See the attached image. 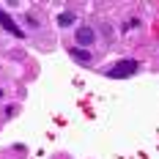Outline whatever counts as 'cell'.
<instances>
[{"label":"cell","mask_w":159,"mask_h":159,"mask_svg":"<svg viewBox=\"0 0 159 159\" xmlns=\"http://www.w3.org/2000/svg\"><path fill=\"white\" fill-rule=\"evenodd\" d=\"M69 55H71V58H74V61H77V63H91V61H93V55H91V49H82V47H71L69 49Z\"/></svg>","instance_id":"obj_4"},{"label":"cell","mask_w":159,"mask_h":159,"mask_svg":"<svg viewBox=\"0 0 159 159\" xmlns=\"http://www.w3.org/2000/svg\"><path fill=\"white\" fill-rule=\"evenodd\" d=\"M74 39H77V44H80L82 49H88V47L96 41V33H93V28H91V25H80Z\"/></svg>","instance_id":"obj_2"},{"label":"cell","mask_w":159,"mask_h":159,"mask_svg":"<svg viewBox=\"0 0 159 159\" xmlns=\"http://www.w3.org/2000/svg\"><path fill=\"white\" fill-rule=\"evenodd\" d=\"M0 28H3L6 33H11L14 39H22V36H25V33H22V28H19V25H16V22L6 14V11H3V8H0Z\"/></svg>","instance_id":"obj_3"},{"label":"cell","mask_w":159,"mask_h":159,"mask_svg":"<svg viewBox=\"0 0 159 159\" xmlns=\"http://www.w3.org/2000/svg\"><path fill=\"white\" fill-rule=\"evenodd\" d=\"M137 25H140V19H129L126 25H124V30H132V28H137Z\"/></svg>","instance_id":"obj_6"},{"label":"cell","mask_w":159,"mask_h":159,"mask_svg":"<svg viewBox=\"0 0 159 159\" xmlns=\"http://www.w3.org/2000/svg\"><path fill=\"white\" fill-rule=\"evenodd\" d=\"M58 25H61V28H69V25H74V14H71V11H63V14L58 16Z\"/></svg>","instance_id":"obj_5"},{"label":"cell","mask_w":159,"mask_h":159,"mask_svg":"<svg viewBox=\"0 0 159 159\" xmlns=\"http://www.w3.org/2000/svg\"><path fill=\"white\" fill-rule=\"evenodd\" d=\"M137 69H140V63L126 58V61H118L112 69H107V71H104V77H110V80H126V77H132Z\"/></svg>","instance_id":"obj_1"}]
</instances>
